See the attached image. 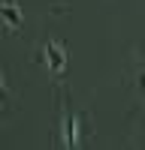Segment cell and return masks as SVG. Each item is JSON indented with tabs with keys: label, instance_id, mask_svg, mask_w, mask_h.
<instances>
[{
	"label": "cell",
	"instance_id": "2",
	"mask_svg": "<svg viewBox=\"0 0 145 150\" xmlns=\"http://www.w3.org/2000/svg\"><path fill=\"white\" fill-rule=\"evenodd\" d=\"M3 15H6V21L12 24V27H18V15H15V9H12V6H6V9H3Z\"/></svg>",
	"mask_w": 145,
	"mask_h": 150
},
{
	"label": "cell",
	"instance_id": "1",
	"mask_svg": "<svg viewBox=\"0 0 145 150\" xmlns=\"http://www.w3.org/2000/svg\"><path fill=\"white\" fill-rule=\"evenodd\" d=\"M48 51L55 54V60H52V63H55V69H64V54H60V48L52 42V45H48Z\"/></svg>",
	"mask_w": 145,
	"mask_h": 150
},
{
	"label": "cell",
	"instance_id": "3",
	"mask_svg": "<svg viewBox=\"0 0 145 150\" xmlns=\"http://www.w3.org/2000/svg\"><path fill=\"white\" fill-rule=\"evenodd\" d=\"M0 102L6 105V90H3V81H0Z\"/></svg>",
	"mask_w": 145,
	"mask_h": 150
},
{
	"label": "cell",
	"instance_id": "4",
	"mask_svg": "<svg viewBox=\"0 0 145 150\" xmlns=\"http://www.w3.org/2000/svg\"><path fill=\"white\" fill-rule=\"evenodd\" d=\"M9 3H12V0H9Z\"/></svg>",
	"mask_w": 145,
	"mask_h": 150
}]
</instances>
